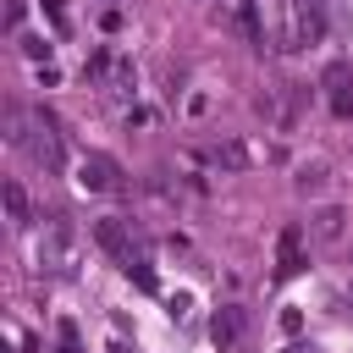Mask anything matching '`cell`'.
Wrapping results in <instances>:
<instances>
[{
    "label": "cell",
    "mask_w": 353,
    "mask_h": 353,
    "mask_svg": "<svg viewBox=\"0 0 353 353\" xmlns=\"http://www.w3.org/2000/svg\"><path fill=\"white\" fill-rule=\"evenodd\" d=\"M281 331H287V336H298V331H303V314H298V309H292V303H287V309H281Z\"/></svg>",
    "instance_id": "16"
},
{
    "label": "cell",
    "mask_w": 353,
    "mask_h": 353,
    "mask_svg": "<svg viewBox=\"0 0 353 353\" xmlns=\"http://www.w3.org/2000/svg\"><path fill=\"white\" fill-rule=\"evenodd\" d=\"M182 110H188V116H204V110H210V94H199V88H193V94L182 99Z\"/></svg>",
    "instance_id": "15"
},
{
    "label": "cell",
    "mask_w": 353,
    "mask_h": 353,
    "mask_svg": "<svg viewBox=\"0 0 353 353\" xmlns=\"http://www.w3.org/2000/svg\"><path fill=\"white\" fill-rule=\"evenodd\" d=\"M72 226L55 215L50 226H44V243H39V265H50V270H72Z\"/></svg>",
    "instance_id": "5"
},
{
    "label": "cell",
    "mask_w": 353,
    "mask_h": 353,
    "mask_svg": "<svg viewBox=\"0 0 353 353\" xmlns=\"http://www.w3.org/2000/svg\"><path fill=\"white\" fill-rule=\"evenodd\" d=\"M55 336H61V353H83V342H77V325H72V320H61V325H55Z\"/></svg>",
    "instance_id": "14"
},
{
    "label": "cell",
    "mask_w": 353,
    "mask_h": 353,
    "mask_svg": "<svg viewBox=\"0 0 353 353\" xmlns=\"http://www.w3.org/2000/svg\"><path fill=\"white\" fill-rule=\"evenodd\" d=\"M237 28H243V39H254V44H265V33H259V11H254V0H243V11H237Z\"/></svg>",
    "instance_id": "12"
},
{
    "label": "cell",
    "mask_w": 353,
    "mask_h": 353,
    "mask_svg": "<svg viewBox=\"0 0 353 353\" xmlns=\"http://www.w3.org/2000/svg\"><path fill=\"white\" fill-rule=\"evenodd\" d=\"M320 88H325V105H331V116L336 121H353V66L336 55V61H325V72H320Z\"/></svg>",
    "instance_id": "2"
},
{
    "label": "cell",
    "mask_w": 353,
    "mask_h": 353,
    "mask_svg": "<svg viewBox=\"0 0 353 353\" xmlns=\"http://www.w3.org/2000/svg\"><path fill=\"white\" fill-rule=\"evenodd\" d=\"M110 353H138V347H132V342H121V336H116V342H110Z\"/></svg>",
    "instance_id": "18"
},
{
    "label": "cell",
    "mask_w": 353,
    "mask_h": 353,
    "mask_svg": "<svg viewBox=\"0 0 353 353\" xmlns=\"http://www.w3.org/2000/svg\"><path fill=\"white\" fill-rule=\"evenodd\" d=\"M88 232H94V243H99L116 265H121L127 254H138V232H132V221H121V215H99Z\"/></svg>",
    "instance_id": "3"
},
{
    "label": "cell",
    "mask_w": 353,
    "mask_h": 353,
    "mask_svg": "<svg viewBox=\"0 0 353 353\" xmlns=\"http://www.w3.org/2000/svg\"><path fill=\"white\" fill-rule=\"evenodd\" d=\"M342 232H347V210H342V204H320V210L309 215V237H314V243H336Z\"/></svg>",
    "instance_id": "6"
},
{
    "label": "cell",
    "mask_w": 353,
    "mask_h": 353,
    "mask_svg": "<svg viewBox=\"0 0 353 353\" xmlns=\"http://www.w3.org/2000/svg\"><path fill=\"white\" fill-rule=\"evenodd\" d=\"M210 336H215L221 347H237V336H243V309H237V303H221L215 320H210Z\"/></svg>",
    "instance_id": "7"
},
{
    "label": "cell",
    "mask_w": 353,
    "mask_h": 353,
    "mask_svg": "<svg viewBox=\"0 0 353 353\" xmlns=\"http://www.w3.org/2000/svg\"><path fill=\"white\" fill-rule=\"evenodd\" d=\"M17 50H22L28 61H39V66L50 61V39H44V33H17Z\"/></svg>",
    "instance_id": "11"
},
{
    "label": "cell",
    "mask_w": 353,
    "mask_h": 353,
    "mask_svg": "<svg viewBox=\"0 0 353 353\" xmlns=\"http://www.w3.org/2000/svg\"><path fill=\"white\" fill-rule=\"evenodd\" d=\"M39 11L50 17V28H55V33H66V28H72V17H66V0H39Z\"/></svg>",
    "instance_id": "13"
},
{
    "label": "cell",
    "mask_w": 353,
    "mask_h": 353,
    "mask_svg": "<svg viewBox=\"0 0 353 353\" xmlns=\"http://www.w3.org/2000/svg\"><path fill=\"white\" fill-rule=\"evenodd\" d=\"M287 353H314V347H303V342H292V347H287Z\"/></svg>",
    "instance_id": "19"
},
{
    "label": "cell",
    "mask_w": 353,
    "mask_h": 353,
    "mask_svg": "<svg viewBox=\"0 0 353 353\" xmlns=\"http://www.w3.org/2000/svg\"><path fill=\"white\" fill-rule=\"evenodd\" d=\"M6 210H11V226H33V204H28V188L17 176L6 182Z\"/></svg>",
    "instance_id": "9"
},
{
    "label": "cell",
    "mask_w": 353,
    "mask_h": 353,
    "mask_svg": "<svg viewBox=\"0 0 353 353\" xmlns=\"http://www.w3.org/2000/svg\"><path fill=\"white\" fill-rule=\"evenodd\" d=\"M22 17H28V11H22V0H11V6H6V28H11V33H22Z\"/></svg>",
    "instance_id": "17"
},
{
    "label": "cell",
    "mask_w": 353,
    "mask_h": 353,
    "mask_svg": "<svg viewBox=\"0 0 353 353\" xmlns=\"http://www.w3.org/2000/svg\"><path fill=\"white\" fill-rule=\"evenodd\" d=\"M292 188H298V193H325V188H331V160H303V165L292 171Z\"/></svg>",
    "instance_id": "8"
},
{
    "label": "cell",
    "mask_w": 353,
    "mask_h": 353,
    "mask_svg": "<svg viewBox=\"0 0 353 353\" xmlns=\"http://www.w3.org/2000/svg\"><path fill=\"white\" fill-rule=\"evenodd\" d=\"M77 188H88V193H121V188H127V171H121L116 154L88 149V154L77 160Z\"/></svg>",
    "instance_id": "1"
},
{
    "label": "cell",
    "mask_w": 353,
    "mask_h": 353,
    "mask_svg": "<svg viewBox=\"0 0 353 353\" xmlns=\"http://www.w3.org/2000/svg\"><path fill=\"white\" fill-rule=\"evenodd\" d=\"M303 265H309V232L298 221H287L276 232V276H298Z\"/></svg>",
    "instance_id": "4"
},
{
    "label": "cell",
    "mask_w": 353,
    "mask_h": 353,
    "mask_svg": "<svg viewBox=\"0 0 353 353\" xmlns=\"http://www.w3.org/2000/svg\"><path fill=\"white\" fill-rule=\"evenodd\" d=\"M121 270H127V281H138L143 292H160V276L149 270V259H143V254H127V259H121Z\"/></svg>",
    "instance_id": "10"
}]
</instances>
